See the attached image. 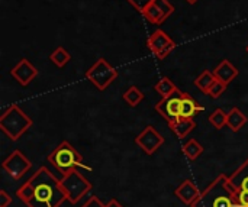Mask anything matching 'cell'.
Instances as JSON below:
<instances>
[{
  "label": "cell",
  "instance_id": "6da1fadb",
  "mask_svg": "<svg viewBox=\"0 0 248 207\" xmlns=\"http://www.w3.org/2000/svg\"><path fill=\"white\" fill-rule=\"evenodd\" d=\"M16 196L28 207H60L68 200L61 180L46 167H39L35 174L17 189Z\"/></svg>",
  "mask_w": 248,
  "mask_h": 207
},
{
  "label": "cell",
  "instance_id": "7a4b0ae2",
  "mask_svg": "<svg viewBox=\"0 0 248 207\" xmlns=\"http://www.w3.org/2000/svg\"><path fill=\"white\" fill-rule=\"evenodd\" d=\"M190 207H241L237 200V190L225 174L217 177L206 187L201 197Z\"/></svg>",
  "mask_w": 248,
  "mask_h": 207
},
{
  "label": "cell",
  "instance_id": "3957f363",
  "mask_svg": "<svg viewBox=\"0 0 248 207\" xmlns=\"http://www.w3.org/2000/svg\"><path fill=\"white\" fill-rule=\"evenodd\" d=\"M48 163L64 177L74 168H83L92 171V167L83 163L81 154L67 141H62L48 157Z\"/></svg>",
  "mask_w": 248,
  "mask_h": 207
},
{
  "label": "cell",
  "instance_id": "277c9868",
  "mask_svg": "<svg viewBox=\"0 0 248 207\" xmlns=\"http://www.w3.org/2000/svg\"><path fill=\"white\" fill-rule=\"evenodd\" d=\"M31 126L32 119L17 104L9 106L0 116V129L12 141H17Z\"/></svg>",
  "mask_w": 248,
  "mask_h": 207
},
{
  "label": "cell",
  "instance_id": "5b68a950",
  "mask_svg": "<svg viewBox=\"0 0 248 207\" xmlns=\"http://www.w3.org/2000/svg\"><path fill=\"white\" fill-rule=\"evenodd\" d=\"M61 186L71 205H76L81 197H84L92 190V184L77 168L71 170L67 176L61 178Z\"/></svg>",
  "mask_w": 248,
  "mask_h": 207
},
{
  "label": "cell",
  "instance_id": "8992f818",
  "mask_svg": "<svg viewBox=\"0 0 248 207\" xmlns=\"http://www.w3.org/2000/svg\"><path fill=\"white\" fill-rule=\"evenodd\" d=\"M86 78L99 90H106L118 78V70H115L105 58H99L86 71Z\"/></svg>",
  "mask_w": 248,
  "mask_h": 207
},
{
  "label": "cell",
  "instance_id": "52a82bcc",
  "mask_svg": "<svg viewBox=\"0 0 248 207\" xmlns=\"http://www.w3.org/2000/svg\"><path fill=\"white\" fill-rule=\"evenodd\" d=\"M182 99H183V91L182 90H176L173 94L163 97L157 104H155V110L157 113L167 120L169 125L176 123L180 119V107H182Z\"/></svg>",
  "mask_w": 248,
  "mask_h": 207
},
{
  "label": "cell",
  "instance_id": "ba28073f",
  "mask_svg": "<svg viewBox=\"0 0 248 207\" xmlns=\"http://www.w3.org/2000/svg\"><path fill=\"white\" fill-rule=\"evenodd\" d=\"M147 46L155 55V58L166 59L174 51L176 42L163 29H157L147 39Z\"/></svg>",
  "mask_w": 248,
  "mask_h": 207
},
{
  "label": "cell",
  "instance_id": "9c48e42d",
  "mask_svg": "<svg viewBox=\"0 0 248 207\" xmlns=\"http://www.w3.org/2000/svg\"><path fill=\"white\" fill-rule=\"evenodd\" d=\"M3 170L12 177V180H20L32 167V163L20 149H15L1 164Z\"/></svg>",
  "mask_w": 248,
  "mask_h": 207
},
{
  "label": "cell",
  "instance_id": "30bf717a",
  "mask_svg": "<svg viewBox=\"0 0 248 207\" xmlns=\"http://www.w3.org/2000/svg\"><path fill=\"white\" fill-rule=\"evenodd\" d=\"M174 12V6L169 0H153L141 13L150 23L161 25Z\"/></svg>",
  "mask_w": 248,
  "mask_h": 207
},
{
  "label": "cell",
  "instance_id": "8fae6325",
  "mask_svg": "<svg viewBox=\"0 0 248 207\" xmlns=\"http://www.w3.org/2000/svg\"><path fill=\"white\" fill-rule=\"evenodd\" d=\"M135 144L147 154V155H153L163 144H164V138L163 135H160L157 132V129L154 126H147L137 138H135Z\"/></svg>",
  "mask_w": 248,
  "mask_h": 207
},
{
  "label": "cell",
  "instance_id": "7c38bea8",
  "mask_svg": "<svg viewBox=\"0 0 248 207\" xmlns=\"http://www.w3.org/2000/svg\"><path fill=\"white\" fill-rule=\"evenodd\" d=\"M38 70L36 67H33L31 64L29 59L26 58H20L19 62L10 70V75L22 86V87H28L36 77H38Z\"/></svg>",
  "mask_w": 248,
  "mask_h": 207
},
{
  "label": "cell",
  "instance_id": "4fadbf2b",
  "mask_svg": "<svg viewBox=\"0 0 248 207\" xmlns=\"http://www.w3.org/2000/svg\"><path fill=\"white\" fill-rule=\"evenodd\" d=\"M202 192L198 189V186L192 181V180H186L183 181L176 190H174V196L185 203L186 206H192L199 197H201Z\"/></svg>",
  "mask_w": 248,
  "mask_h": 207
},
{
  "label": "cell",
  "instance_id": "5bb4252c",
  "mask_svg": "<svg viewBox=\"0 0 248 207\" xmlns=\"http://www.w3.org/2000/svg\"><path fill=\"white\" fill-rule=\"evenodd\" d=\"M214 74H215L217 80H219V81H222L225 84H230L231 81H234L237 78L238 68L232 62H230L228 59H222L217 65V68L214 70Z\"/></svg>",
  "mask_w": 248,
  "mask_h": 207
},
{
  "label": "cell",
  "instance_id": "9a60e30c",
  "mask_svg": "<svg viewBox=\"0 0 248 207\" xmlns=\"http://www.w3.org/2000/svg\"><path fill=\"white\" fill-rule=\"evenodd\" d=\"M205 107L201 106L190 94L183 93L182 99V107H180V119H193L196 113L203 112Z\"/></svg>",
  "mask_w": 248,
  "mask_h": 207
},
{
  "label": "cell",
  "instance_id": "2e32d148",
  "mask_svg": "<svg viewBox=\"0 0 248 207\" xmlns=\"http://www.w3.org/2000/svg\"><path fill=\"white\" fill-rule=\"evenodd\" d=\"M228 180L237 192H240V190L248 192V158L244 161L243 165H240L232 173V176L228 177Z\"/></svg>",
  "mask_w": 248,
  "mask_h": 207
},
{
  "label": "cell",
  "instance_id": "e0dca14e",
  "mask_svg": "<svg viewBox=\"0 0 248 207\" xmlns=\"http://www.w3.org/2000/svg\"><path fill=\"white\" fill-rule=\"evenodd\" d=\"M248 118L238 109V107H232L228 112V122L227 126L232 131V132H240L246 125H247Z\"/></svg>",
  "mask_w": 248,
  "mask_h": 207
},
{
  "label": "cell",
  "instance_id": "ac0fdd59",
  "mask_svg": "<svg viewBox=\"0 0 248 207\" xmlns=\"http://www.w3.org/2000/svg\"><path fill=\"white\" fill-rule=\"evenodd\" d=\"M169 126L179 139H185L196 128V123L193 119H179L176 123H171Z\"/></svg>",
  "mask_w": 248,
  "mask_h": 207
},
{
  "label": "cell",
  "instance_id": "d6986e66",
  "mask_svg": "<svg viewBox=\"0 0 248 207\" xmlns=\"http://www.w3.org/2000/svg\"><path fill=\"white\" fill-rule=\"evenodd\" d=\"M215 80H217V77H215L214 71L205 70V71H202V73L196 77V80H195V86H196L202 93L208 94V91H209L211 86L215 83Z\"/></svg>",
  "mask_w": 248,
  "mask_h": 207
},
{
  "label": "cell",
  "instance_id": "ffe728a7",
  "mask_svg": "<svg viewBox=\"0 0 248 207\" xmlns=\"http://www.w3.org/2000/svg\"><path fill=\"white\" fill-rule=\"evenodd\" d=\"M49 59L54 65H57L58 68H62L71 59V54L64 46H58L49 54Z\"/></svg>",
  "mask_w": 248,
  "mask_h": 207
},
{
  "label": "cell",
  "instance_id": "44dd1931",
  "mask_svg": "<svg viewBox=\"0 0 248 207\" xmlns=\"http://www.w3.org/2000/svg\"><path fill=\"white\" fill-rule=\"evenodd\" d=\"M182 151H183V154L190 160V161H195V160H198L202 154H203V147L196 141V139H190V141H187L185 145H183V148H182Z\"/></svg>",
  "mask_w": 248,
  "mask_h": 207
},
{
  "label": "cell",
  "instance_id": "7402d4cb",
  "mask_svg": "<svg viewBox=\"0 0 248 207\" xmlns=\"http://www.w3.org/2000/svg\"><path fill=\"white\" fill-rule=\"evenodd\" d=\"M122 99L125 100V103L131 107H137L142 100H144V93L137 87V86H131L122 96Z\"/></svg>",
  "mask_w": 248,
  "mask_h": 207
},
{
  "label": "cell",
  "instance_id": "603a6c76",
  "mask_svg": "<svg viewBox=\"0 0 248 207\" xmlns=\"http://www.w3.org/2000/svg\"><path fill=\"white\" fill-rule=\"evenodd\" d=\"M154 90L161 96V99L163 97H167V96H170V94H173L176 90H177V86L169 78V77H163L155 86H154Z\"/></svg>",
  "mask_w": 248,
  "mask_h": 207
},
{
  "label": "cell",
  "instance_id": "cb8c5ba5",
  "mask_svg": "<svg viewBox=\"0 0 248 207\" xmlns=\"http://www.w3.org/2000/svg\"><path fill=\"white\" fill-rule=\"evenodd\" d=\"M208 120H209V123L215 128V129H222V128H225L227 126V122H228V113H225L222 109H215L211 115H209V118H208Z\"/></svg>",
  "mask_w": 248,
  "mask_h": 207
},
{
  "label": "cell",
  "instance_id": "d4e9b609",
  "mask_svg": "<svg viewBox=\"0 0 248 207\" xmlns=\"http://www.w3.org/2000/svg\"><path fill=\"white\" fill-rule=\"evenodd\" d=\"M227 87H228V84H225V83H222L219 80H215V83L211 86V89L208 91V96L212 97V99H218V97H221L225 93Z\"/></svg>",
  "mask_w": 248,
  "mask_h": 207
},
{
  "label": "cell",
  "instance_id": "484cf974",
  "mask_svg": "<svg viewBox=\"0 0 248 207\" xmlns=\"http://www.w3.org/2000/svg\"><path fill=\"white\" fill-rule=\"evenodd\" d=\"M135 10H138L140 13H142L144 12V9L153 1V0H126Z\"/></svg>",
  "mask_w": 248,
  "mask_h": 207
},
{
  "label": "cell",
  "instance_id": "4316f807",
  "mask_svg": "<svg viewBox=\"0 0 248 207\" xmlns=\"http://www.w3.org/2000/svg\"><path fill=\"white\" fill-rule=\"evenodd\" d=\"M81 207H106V205H103L97 196H92V197L87 199V202Z\"/></svg>",
  "mask_w": 248,
  "mask_h": 207
},
{
  "label": "cell",
  "instance_id": "83f0119b",
  "mask_svg": "<svg viewBox=\"0 0 248 207\" xmlns=\"http://www.w3.org/2000/svg\"><path fill=\"white\" fill-rule=\"evenodd\" d=\"M237 200L241 207H248V192L247 190H240L237 192Z\"/></svg>",
  "mask_w": 248,
  "mask_h": 207
},
{
  "label": "cell",
  "instance_id": "f1b7e54d",
  "mask_svg": "<svg viewBox=\"0 0 248 207\" xmlns=\"http://www.w3.org/2000/svg\"><path fill=\"white\" fill-rule=\"evenodd\" d=\"M10 203H12V197L4 190H0V207H7Z\"/></svg>",
  "mask_w": 248,
  "mask_h": 207
},
{
  "label": "cell",
  "instance_id": "f546056e",
  "mask_svg": "<svg viewBox=\"0 0 248 207\" xmlns=\"http://www.w3.org/2000/svg\"><path fill=\"white\" fill-rule=\"evenodd\" d=\"M106 207H124L118 200H115V199H112V200H109V203L106 205Z\"/></svg>",
  "mask_w": 248,
  "mask_h": 207
},
{
  "label": "cell",
  "instance_id": "4dcf8cb0",
  "mask_svg": "<svg viewBox=\"0 0 248 207\" xmlns=\"http://www.w3.org/2000/svg\"><path fill=\"white\" fill-rule=\"evenodd\" d=\"M187 3H190V4H195V3H198L199 0H186Z\"/></svg>",
  "mask_w": 248,
  "mask_h": 207
},
{
  "label": "cell",
  "instance_id": "1f68e13d",
  "mask_svg": "<svg viewBox=\"0 0 248 207\" xmlns=\"http://www.w3.org/2000/svg\"><path fill=\"white\" fill-rule=\"evenodd\" d=\"M246 51H247V54H248V45H247V48H246Z\"/></svg>",
  "mask_w": 248,
  "mask_h": 207
}]
</instances>
